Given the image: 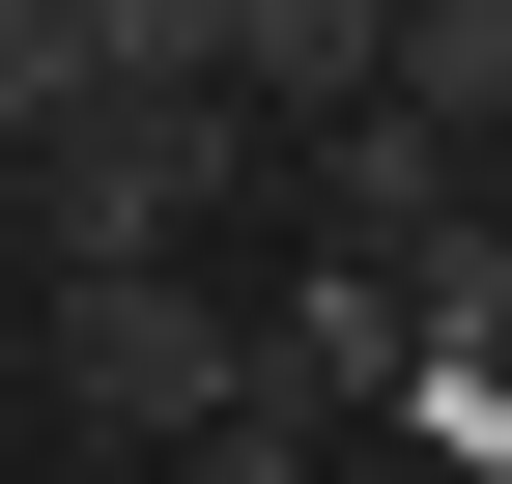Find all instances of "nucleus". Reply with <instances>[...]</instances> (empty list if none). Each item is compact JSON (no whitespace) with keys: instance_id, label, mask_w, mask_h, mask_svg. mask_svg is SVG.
Wrapping results in <instances>:
<instances>
[{"instance_id":"nucleus-1","label":"nucleus","mask_w":512,"mask_h":484,"mask_svg":"<svg viewBox=\"0 0 512 484\" xmlns=\"http://www.w3.org/2000/svg\"><path fill=\"white\" fill-rule=\"evenodd\" d=\"M200 200H228V86H114L86 143H29L57 285H143V257H200Z\"/></svg>"},{"instance_id":"nucleus-2","label":"nucleus","mask_w":512,"mask_h":484,"mask_svg":"<svg viewBox=\"0 0 512 484\" xmlns=\"http://www.w3.org/2000/svg\"><path fill=\"white\" fill-rule=\"evenodd\" d=\"M57 428H114V456H200V428H256V342L200 314V285H57Z\"/></svg>"},{"instance_id":"nucleus-3","label":"nucleus","mask_w":512,"mask_h":484,"mask_svg":"<svg viewBox=\"0 0 512 484\" xmlns=\"http://www.w3.org/2000/svg\"><path fill=\"white\" fill-rule=\"evenodd\" d=\"M256 371H285L313 428H342V399H399V371H427V314H399V257H342V285H313L285 342H256Z\"/></svg>"},{"instance_id":"nucleus-4","label":"nucleus","mask_w":512,"mask_h":484,"mask_svg":"<svg viewBox=\"0 0 512 484\" xmlns=\"http://www.w3.org/2000/svg\"><path fill=\"white\" fill-rule=\"evenodd\" d=\"M313 171H342V228H370V257H427V228H484V200H456V143H427L399 86H370V114H342Z\"/></svg>"},{"instance_id":"nucleus-5","label":"nucleus","mask_w":512,"mask_h":484,"mask_svg":"<svg viewBox=\"0 0 512 484\" xmlns=\"http://www.w3.org/2000/svg\"><path fill=\"white\" fill-rule=\"evenodd\" d=\"M228 86H342V114H370L399 29H370V0H228Z\"/></svg>"},{"instance_id":"nucleus-6","label":"nucleus","mask_w":512,"mask_h":484,"mask_svg":"<svg viewBox=\"0 0 512 484\" xmlns=\"http://www.w3.org/2000/svg\"><path fill=\"white\" fill-rule=\"evenodd\" d=\"M399 114H427V143H512V0H427V29H399Z\"/></svg>"},{"instance_id":"nucleus-7","label":"nucleus","mask_w":512,"mask_h":484,"mask_svg":"<svg viewBox=\"0 0 512 484\" xmlns=\"http://www.w3.org/2000/svg\"><path fill=\"white\" fill-rule=\"evenodd\" d=\"M399 314H427V371H512V228H427Z\"/></svg>"},{"instance_id":"nucleus-8","label":"nucleus","mask_w":512,"mask_h":484,"mask_svg":"<svg viewBox=\"0 0 512 484\" xmlns=\"http://www.w3.org/2000/svg\"><path fill=\"white\" fill-rule=\"evenodd\" d=\"M171 484H313V399L256 371V428H200V456H171Z\"/></svg>"}]
</instances>
